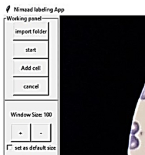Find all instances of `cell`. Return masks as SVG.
Returning a JSON list of instances; mask_svg holds the SVG:
<instances>
[{
  "label": "cell",
  "instance_id": "6da1fadb",
  "mask_svg": "<svg viewBox=\"0 0 145 155\" xmlns=\"http://www.w3.org/2000/svg\"><path fill=\"white\" fill-rule=\"evenodd\" d=\"M139 146V140L137 138L133 135L131 137L130 139V149L134 150L136 149Z\"/></svg>",
  "mask_w": 145,
  "mask_h": 155
},
{
  "label": "cell",
  "instance_id": "7a4b0ae2",
  "mask_svg": "<svg viewBox=\"0 0 145 155\" xmlns=\"http://www.w3.org/2000/svg\"><path fill=\"white\" fill-rule=\"evenodd\" d=\"M139 125L136 122H134L133 124L132 129V134L133 135H134L139 131Z\"/></svg>",
  "mask_w": 145,
  "mask_h": 155
},
{
  "label": "cell",
  "instance_id": "3957f363",
  "mask_svg": "<svg viewBox=\"0 0 145 155\" xmlns=\"http://www.w3.org/2000/svg\"><path fill=\"white\" fill-rule=\"evenodd\" d=\"M141 99L145 100V88H144L143 92V93H142V96H141Z\"/></svg>",
  "mask_w": 145,
  "mask_h": 155
}]
</instances>
